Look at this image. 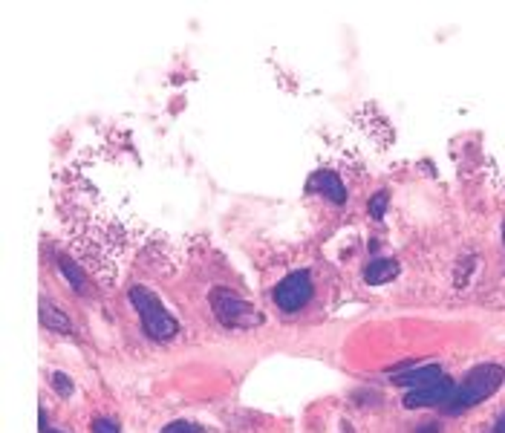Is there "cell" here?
Segmentation results:
<instances>
[{
	"label": "cell",
	"instance_id": "obj_1",
	"mask_svg": "<svg viewBox=\"0 0 505 433\" xmlns=\"http://www.w3.org/2000/svg\"><path fill=\"white\" fill-rule=\"evenodd\" d=\"M502 381H505V370L500 364H479V367H474L471 373H468L457 385V393L451 396L445 411L453 413V416L471 411L474 404L491 399V396L502 387Z\"/></svg>",
	"mask_w": 505,
	"mask_h": 433
},
{
	"label": "cell",
	"instance_id": "obj_2",
	"mask_svg": "<svg viewBox=\"0 0 505 433\" xmlns=\"http://www.w3.org/2000/svg\"><path fill=\"white\" fill-rule=\"evenodd\" d=\"M130 304L137 306V312L142 318V329L153 341H168V338H174L177 332H179L177 318L168 312V309L162 306V301H159L151 289L133 287L130 289Z\"/></svg>",
	"mask_w": 505,
	"mask_h": 433
},
{
	"label": "cell",
	"instance_id": "obj_3",
	"mask_svg": "<svg viewBox=\"0 0 505 433\" xmlns=\"http://www.w3.org/2000/svg\"><path fill=\"white\" fill-rule=\"evenodd\" d=\"M211 309H214V315L219 318V324H226V327H252L261 321V315L254 312V309L245 304L243 298H237L231 289H214L211 292Z\"/></svg>",
	"mask_w": 505,
	"mask_h": 433
},
{
	"label": "cell",
	"instance_id": "obj_4",
	"mask_svg": "<svg viewBox=\"0 0 505 433\" xmlns=\"http://www.w3.org/2000/svg\"><path fill=\"white\" fill-rule=\"evenodd\" d=\"M312 278L306 271H292L275 287V304L283 312H301V309L312 301Z\"/></svg>",
	"mask_w": 505,
	"mask_h": 433
},
{
	"label": "cell",
	"instance_id": "obj_5",
	"mask_svg": "<svg viewBox=\"0 0 505 433\" xmlns=\"http://www.w3.org/2000/svg\"><path fill=\"white\" fill-rule=\"evenodd\" d=\"M453 393H457V385H453V381L445 376V379H439L436 385H430V387L410 390L408 396H404V407H434V404L445 407Z\"/></svg>",
	"mask_w": 505,
	"mask_h": 433
},
{
	"label": "cell",
	"instance_id": "obj_6",
	"mask_svg": "<svg viewBox=\"0 0 505 433\" xmlns=\"http://www.w3.org/2000/svg\"><path fill=\"white\" fill-rule=\"evenodd\" d=\"M396 379V385L404 387V390H422V387H430V385H436L439 379H445V373H442V367L439 364H422V367H408V373H396L393 376Z\"/></svg>",
	"mask_w": 505,
	"mask_h": 433
},
{
	"label": "cell",
	"instance_id": "obj_7",
	"mask_svg": "<svg viewBox=\"0 0 505 433\" xmlns=\"http://www.w3.org/2000/svg\"><path fill=\"white\" fill-rule=\"evenodd\" d=\"M312 185H315V191H321L332 205H344V203H347V188H344V179L338 177V173L318 171L315 177H312Z\"/></svg>",
	"mask_w": 505,
	"mask_h": 433
},
{
	"label": "cell",
	"instance_id": "obj_8",
	"mask_svg": "<svg viewBox=\"0 0 505 433\" xmlns=\"http://www.w3.org/2000/svg\"><path fill=\"white\" fill-rule=\"evenodd\" d=\"M399 275V263L396 260H387V257H381V260H373L367 269H364V280L369 283V287H381V283H387Z\"/></svg>",
	"mask_w": 505,
	"mask_h": 433
},
{
	"label": "cell",
	"instance_id": "obj_9",
	"mask_svg": "<svg viewBox=\"0 0 505 433\" xmlns=\"http://www.w3.org/2000/svg\"><path fill=\"white\" fill-rule=\"evenodd\" d=\"M41 324L55 332H72L70 318L61 312V309H55L53 304H41Z\"/></svg>",
	"mask_w": 505,
	"mask_h": 433
},
{
	"label": "cell",
	"instance_id": "obj_10",
	"mask_svg": "<svg viewBox=\"0 0 505 433\" xmlns=\"http://www.w3.org/2000/svg\"><path fill=\"white\" fill-rule=\"evenodd\" d=\"M58 266H61V275H64L72 283V289H76V292H87V280H84L81 269L72 263L70 257H58Z\"/></svg>",
	"mask_w": 505,
	"mask_h": 433
},
{
	"label": "cell",
	"instance_id": "obj_11",
	"mask_svg": "<svg viewBox=\"0 0 505 433\" xmlns=\"http://www.w3.org/2000/svg\"><path fill=\"white\" fill-rule=\"evenodd\" d=\"M385 208H387V194L378 191L373 196V203H369V214H373L376 220H381V217H385Z\"/></svg>",
	"mask_w": 505,
	"mask_h": 433
},
{
	"label": "cell",
	"instance_id": "obj_12",
	"mask_svg": "<svg viewBox=\"0 0 505 433\" xmlns=\"http://www.w3.org/2000/svg\"><path fill=\"white\" fill-rule=\"evenodd\" d=\"M162 433H203V428L194 422H170L162 428Z\"/></svg>",
	"mask_w": 505,
	"mask_h": 433
},
{
	"label": "cell",
	"instance_id": "obj_13",
	"mask_svg": "<svg viewBox=\"0 0 505 433\" xmlns=\"http://www.w3.org/2000/svg\"><path fill=\"white\" fill-rule=\"evenodd\" d=\"M93 433H119V425L113 422V419H95Z\"/></svg>",
	"mask_w": 505,
	"mask_h": 433
},
{
	"label": "cell",
	"instance_id": "obj_14",
	"mask_svg": "<svg viewBox=\"0 0 505 433\" xmlns=\"http://www.w3.org/2000/svg\"><path fill=\"white\" fill-rule=\"evenodd\" d=\"M53 385H55V390H58L61 396H70V393H72V381H70L64 373H55V376H53Z\"/></svg>",
	"mask_w": 505,
	"mask_h": 433
},
{
	"label": "cell",
	"instance_id": "obj_15",
	"mask_svg": "<svg viewBox=\"0 0 505 433\" xmlns=\"http://www.w3.org/2000/svg\"><path fill=\"white\" fill-rule=\"evenodd\" d=\"M494 433H505V413L497 419V425H494Z\"/></svg>",
	"mask_w": 505,
	"mask_h": 433
},
{
	"label": "cell",
	"instance_id": "obj_16",
	"mask_svg": "<svg viewBox=\"0 0 505 433\" xmlns=\"http://www.w3.org/2000/svg\"><path fill=\"white\" fill-rule=\"evenodd\" d=\"M46 433H58V430H46Z\"/></svg>",
	"mask_w": 505,
	"mask_h": 433
}]
</instances>
